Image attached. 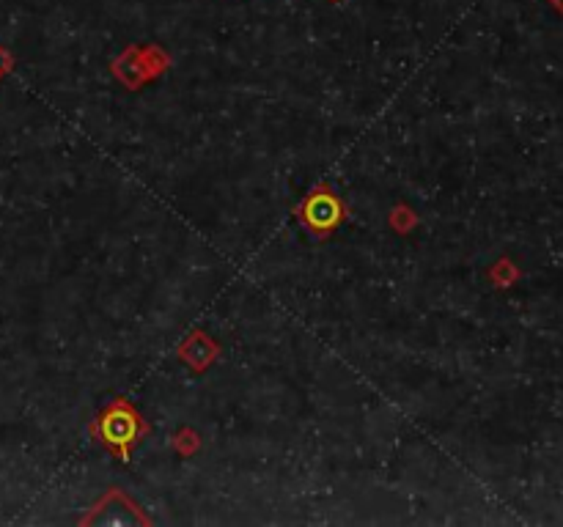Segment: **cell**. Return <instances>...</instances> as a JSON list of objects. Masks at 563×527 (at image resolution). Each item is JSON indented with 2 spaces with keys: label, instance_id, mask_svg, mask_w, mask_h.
I'll list each match as a JSON object with an SVG mask.
<instances>
[{
  "label": "cell",
  "instance_id": "6da1fadb",
  "mask_svg": "<svg viewBox=\"0 0 563 527\" xmlns=\"http://www.w3.org/2000/svg\"><path fill=\"white\" fill-rule=\"evenodd\" d=\"M553 6H555V9H558V11H561V14H563V0H553Z\"/></svg>",
  "mask_w": 563,
  "mask_h": 527
}]
</instances>
